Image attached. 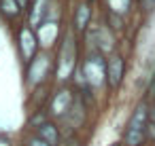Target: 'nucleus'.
I'll list each match as a JSON object with an SVG mask.
<instances>
[{
	"mask_svg": "<svg viewBox=\"0 0 155 146\" xmlns=\"http://www.w3.org/2000/svg\"><path fill=\"white\" fill-rule=\"evenodd\" d=\"M47 2H49V0H34V9H32V17H30L32 26H38V24L43 21V15H45V7H47Z\"/></svg>",
	"mask_w": 155,
	"mask_h": 146,
	"instance_id": "obj_11",
	"label": "nucleus"
},
{
	"mask_svg": "<svg viewBox=\"0 0 155 146\" xmlns=\"http://www.w3.org/2000/svg\"><path fill=\"white\" fill-rule=\"evenodd\" d=\"M83 74H85V85L89 87H100L106 78V66H104V59L100 55H91L83 62Z\"/></svg>",
	"mask_w": 155,
	"mask_h": 146,
	"instance_id": "obj_1",
	"label": "nucleus"
},
{
	"mask_svg": "<svg viewBox=\"0 0 155 146\" xmlns=\"http://www.w3.org/2000/svg\"><path fill=\"white\" fill-rule=\"evenodd\" d=\"M26 146H49L47 142H43L38 135H30L28 138V142H26Z\"/></svg>",
	"mask_w": 155,
	"mask_h": 146,
	"instance_id": "obj_14",
	"label": "nucleus"
},
{
	"mask_svg": "<svg viewBox=\"0 0 155 146\" xmlns=\"http://www.w3.org/2000/svg\"><path fill=\"white\" fill-rule=\"evenodd\" d=\"M0 9L5 11V15L15 17L19 13V2H17V0H0Z\"/></svg>",
	"mask_w": 155,
	"mask_h": 146,
	"instance_id": "obj_12",
	"label": "nucleus"
},
{
	"mask_svg": "<svg viewBox=\"0 0 155 146\" xmlns=\"http://www.w3.org/2000/svg\"><path fill=\"white\" fill-rule=\"evenodd\" d=\"M106 78H108V87L110 89H117L121 85V78H123V59L119 55H113L106 64Z\"/></svg>",
	"mask_w": 155,
	"mask_h": 146,
	"instance_id": "obj_5",
	"label": "nucleus"
},
{
	"mask_svg": "<svg viewBox=\"0 0 155 146\" xmlns=\"http://www.w3.org/2000/svg\"><path fill=\"white\" fill-rule=\"evenodd\" d=\"M140 5L144 11H151V9H155V0H140Z\"/></svg>",
	"mask_w": 155,
	"mask_h": 146,
	"instance_id": "obj_17",
	"label": "nucleus"
},
{
	"mask_svg": "<svg viewBox=\"0 0 155 146\" xmlns=\"http://www.w3.org/2000/svg\"><path fill=\"white\" fill-rule=\"evenodd\" d=\"M123 146H142L147 142V131H134V129H125L123 131Z\"/></svg>",
	"mask_w": 155,
	"mask_h": 146,
	"instance_id": "obj_9",
	"label": "nucleus"
},
{
	"mask_svg": "<svg viewBox=\"0 0 155 146\" xmlns=\"http://www.w3.org/2000/svg\"><path fill=\"white\" fill-rule=\"evenodd\" d=\"M49 74V57L47 55H38L36 59H32L30 64V70H28V85L30 87H36L41 85Z\"/></svg>",
	"mask_w": 155,
	"mask_h": 146,
	"instance_id": "obj_2",
	"label": "nucleus"
},
{
	"mask_svg": "<svg viewBox=\"0 0 155 146\" xmlns=\"http://www.w3.org/2000/svg\"><path fill=\"white\" fill-rule=\"evenodd\" d=\"M70 108H72V95L68 89H60L49 102V112L53 116H66Z\"/></svg>",
	"mask_w": 155,
	"mask_h": 146,
	"instance_id": "obj_3",
	"label": "nucleus"
},
{
	"mask_svg": "<svg viewBox=\"0 0 155 146\" xmlns=\"http://www.w3.org/2000/svg\"><path fill=\"white\" fill-rule=\"evenodd\" d=\"M19 43H21V55H24V59L30 62L32 55H34V49H36V36H34L32 28H21Z\"/></svg>",
	"mask_w": 155,
	"mask_h": 146,
	"instance_id": "obj_7",
	"label": "nucleus"
},
{
	"mask_svg": "<svg viewBox=\"0 0 155 146\" xmlns=\"http://www.w3.org/2000/svg\"><path fill=\"white\" fill-rule=\"evenodd\" d=\"M147 140H151V142L155 144V125H153V123L147 125Z\"/></svg>",
	"mask_w": 155,
	"mask_h": 146,
	"instance_id": "obj_15",
	"label": "nucleus"
},
{
	"mask_svg": "<svg viewBox=\"0 0 155 146\" xmlns=\"http://www.w3.org/2000/svg\"><path fill=\"white\" fill-rule=\"evenodd\" d=\"M110 24H113L115 30H121V28H123V21H121L119 17H115V15H110Z\"/></svg>",
	"mask_w": 155,
	"mask_h": 146,
	"instance_id": "obj_16",
	"label": "nucleus"
},
{
	"mask_svg": "<svg viewBox=\"0 0 155 146\" xmlns=\"http://www.w3.org/2000/svg\"><path fill=\"white\" fill-rule=\"evenodd\" d=\"M108 2H110L113 13H125V11L130 9V2H132V0H108Z\"/></svg>",
	"mask_w": 155,
	"mask_h": 146,
	"instance_id": "obj_13",
	"label": "nucleus"
},
{
	"mask_svg": "<svg viewBox=\"0 0 155 146\" xmlns=\"http://www.w3.org/2000/svg\"><path fill=\"white\" fill-rule=\"evenodd\" d=\"M87 24H89V7L81 5L77 11V17H74V26H77V30H85Z\"/></svg>",
	"mask_w": 155,
	"mask_h": 146,
	"instance_id": "obj_10",
	"label": "nucleus"
},
{
	"mask_svg": "<svg viewBox=\"0 0 155 146\" xmlns=\"http://www.w3.org/2000/svg\"><path fill=\"white\" fill-rule=\"evenodd\" d=\"M83 110H85V106H81V102L77 100V102H72V108H70V110H68V114L64 116V119L70 123V127H72V129H77V127L83 123V116H85V112H83Z\"/></svg>",
	"mask_w": 155,
	"mask_h": 146,
	"instance_id": "obj_8",
	"label": "nucleus"
},
{
	"mask_svg": "<svg viewBox=\"0 0 155 146\" xmlns=\"http://www.w3.org/2000/svg\"><path fill=\"white\" fill-rule=\"evenodd\" d=\"M34 135H38L49 146H60V142H62V133H60L58 125L55 123H49V121H45L41 127H36L34 129Z\"/></svg>",
	"mask_w": 155,
	"mask_h": 146,
	"instance_id": "obj_6",
	"label": "nucleus"
},
{
	"mask_svg": "<svg viewBox=\"0 0 155 146\" xmlns=\"http://www.w3.org/2000/svg\"><path fill=\"white\" fill-rule=\"evenodd\" d=\"M149 123H153V125H155V104H153V106H149Z\"/></svg>",
	"mask_w": 155,
	"mask_h": 146,
	"instance_id": "obj_18",
	"label": "nucleus"
},
{
	"mask_svg": "<svg viewBox=\"0 0 155 146\" xmlns=\"http://www.w3.org/2000/svg\"><path fill=\"white\" fill-rule=\"evenodd\" d=\"M147 125H149V106H147L144 102H140V104L134 108V112H132V116H130V121H127V127H125V129L147 131Z\"/></svg>",
	"mask_w": 155,
	"mask_h": 146,
	"instance_id": "obj_4",
	"label": "nucleus"
}]
</instances>
